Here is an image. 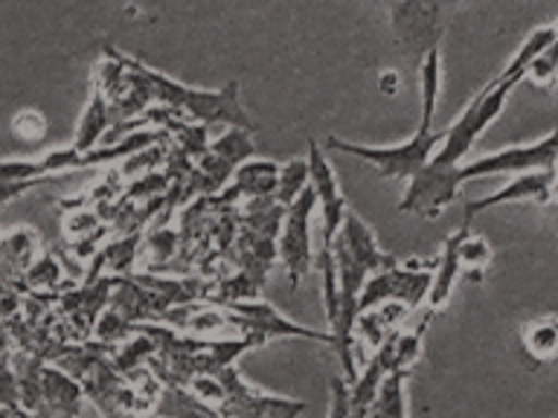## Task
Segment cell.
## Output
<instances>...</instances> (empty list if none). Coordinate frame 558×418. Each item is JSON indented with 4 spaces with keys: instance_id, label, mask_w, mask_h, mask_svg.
Wrapping results in <instances>:
<instances>
[{
    "instance_id": "obj_23",
    "label": "cell",
    "mask_w": 558,
    "mask_h": 418,
    "mask_svg": "<svg viewBox=\"0 0 558 418\" xmlns=\"http://www.w3.org/2000/svg\"><path fill=\"white\" fill-rule=\"evenodd\" d=\"M521 343L526 355L538 364H549L558 357V317H538L521 329Z\"/></svg>"
},
{
    "instance_id": "obj_27",
    "label": "cell",
    "mask_w": 558,
    "mask_h": 418,
    "mask_svg": "<svg viewBox=\"0 0 558 418\" xmlns=\"http://www.w3.org/2000/svg\"><path fill=\"white\" fill-rule=\"evenodd\" d=\"M140 247V233H129L111 242L105 250H99L105 268L111 270V276H129V270L134 268V259H137Z\"/></svg>"
},
{
    "instance_id": "obj_6",
    "label": "cell",
    "mask_w": 558,
    "mask_h": 418,
    "mask_svg": "<svg viewBox=\"0 0 558 418\" xmlns=\"http://www.w3.org/2000/svg\"><path fill=\"white\" fill-rule=\"evenodd\" d=\"M227 325H235L242 329V337H256L259 346H265L268 340L274 337H303L314 340V343H323V346L335 348V337L331 331H314L308 325H300V322H291L288 317L274 308L265 299H242V303L225 305Z\"/></svg>"
},
{
    "instance_id": "obj_5",
    "label": "cell",
    "mask_w": 558,
    "mask_h": 418,
    "mask_svg": "<svg viewBox=\"0 0 558 418\" xmlns=\"http://www.w3.org/2000/svg\"><path fill=\"white\" fill-rule=\"evenodd\" d=\"M434 268L436 261H408V265L378 270L364 282V291L357 296V314L381 303H401L410 311H418L430 294Z\"/></svg>"
},
{
    "instance_id": "obj_26",
    "label": "cell",
    "mask_w": 558,
    "mask_h": 418,
    "mask_svg": "<svg viewBox=\"0 0 558 418\" xmlns=\"http://www.w3.org/2000/svg\"><path fill=\"white\" fill-rule=\"evenodd\" d=\"M305 186H308V160L294 157V160H288V163L279 169V181L274 198H277V204H282V207H291V204L303 195Z\"/></svg>"
},
{
    "instance_id": "obj_21",
    "label": "cell",
    "mask_w": 558,
    "mask_h": 418,
    "mask_svg": "<svg viewBox=\"0 0 558 418\" xmlns=\"http://www.w3.org/2000/svg\"><path fill=\"white\" fill-rule=\"evenodd\" d=\"M553 41H556V26H538L535 33L526 35V41L518 47L512 61L500 70V76L497 78H500V82H509L512 87H518L523 82V76H526V67H530L532 61L538 59L541 52L547 50Z\"/></svg>"
},
{
    "instance_id": "obj_11",
    "label": "cell",
    "mask_w": 558,
    "mask_h": 418,
    "mask_svg": "<svg viewBox=\"0 0 558 418\" xmlns=\"http://www.w3.org/2000/svg\"><path fill=\"white\" fill-rule=\"evenodd\" d=\"M308 183H312L314 195H317V207L323 212V244L320 247H331L335 235H338L343 216H347L349 200L340 189L335 169L326 160V151L317 139H308Z\"/></svg>"
},
{
    "instance_id": "obj_32",
    "label": "cell",
    "mask_w": 558,
    "mask_h": 418,
    "mask_svg": "<svg viewBox=\"0 0 558 418\" xmlns=\"http://www.w3.org/2000/svg\"><path fill=\"white\" fill-rule=\"evenodd\" d=\"M21 308H24V291L0 279V322L15 320Z\"/></svg>"
},
{
    "instance_id": "obj_7",
    "label": "cell",
    "mask_w": 558,
    "mask_h": 418,
    "mask_svg": "<svg viewBox=\"0 0 558 418\" xmlns=\"http://www.w3.org/2000/svg\"><path fill=\"white\" fill-rule=\"evenodd\" d=\"M216 378L225 386V401L218 404V413L227 418H300L305 413V401L279 398L256 390L235 366H225Z\"/></svg>"
},
{
    "instance_id": "obj_14",
    "label": "cell",
    "mask_w": 558,
    "mask_h": 418,
    "mask_svg": "<svg viewBox=\"0 0 558 418\" xmlns=\"http://www.w3.org/2000/svg\"><path fill=\"white\" fill-rule=\"evenodd\" d=\"M279 181V165L274 160H251V163H242L233 172V186L230 189H221L218 195L227 200V204H235L239 198H274Z\"/></svg>"
},
{
    "instance_id": "obj_30",
    "label": "cell",
    "mask_w": 558,
    "mask_h": 418,
    "mask_svg": "<svg viewBox=\"0 0 558 418\" xmlns=\"http://www.w3.org/2000/svg\"><path fill=\"white\" fill-rule=\"evenodd\" d=\"M148 247L155 253V268H163L166 261L172 259L174 253H178V247H181V235L172 233V230H163V226H157V230H151V235H148Z\"/></svg>"
},
{
    "instance_id": "obj_33",
    "label": "cell",
    "mask_w": 558,
    "mask_h": 418,
    "mask_svg": "<svg viewBox=\"0 0 558 418\" xmlns=\"http://www.w3.org/2000/svg\"><path fill=\"white\" fill-rule=\"evenodd\" d=\"M0 407H21V390L9 360H0Z\"/></svg>"
},
{
    "instance_id": "obj_35",
    "label": "cell",
    "mask_w": 558,
    "mask_h": 418,
    "mask_svg": "<svg viewBox=\"0 0 558 418\" xmlns=\"http://www.w3.org/2000/svg\"><path fill=\"white\" fill-rule=\"evenodd\" d=\"M378 90H381L384 96H396V90H399V73H396V70L381 73V78H378Z\"/></svg>"
},
{
    "instance_id": "obj_17",
    "label": "cell",
    "mask_w": 558,
    "mask_h": 418,
    "mask_svg": "<svg viewBox=\"0 0 558 418\" xmlns=\"http://www.w3.org/2000/svg\"><path fill=\"white\" fill-rule=\"evenodd\" d=\"M41 398V407H47L50 413H56V416H78V407H82L85 392H82V383H78L76 378H70L64 369L44 364Z\"/></svg>"
},
{
    "instance_id": "obj_24",
    "label": "cell",
    "mask_w": 558,
    "mask_h": 418,
    "mask_svg": "<svg viewBox=\"0 0 558 418\" xmlns=\"http://www.w3.org/2000/svg\"><path fill=\"white\" fill-rule=\"evenodd\" d=\"M64 270H61L59 256L52 253H44V256H35V261L26 268L24 282H21V291L29 294V291H47V294H61L64 291Z\"/></svg>"
},
{
    "instance_id": "obj_37",
    "label": "cell",
    "mask_w": 558,
    "mask_h": 418,
    "mask_svg": "<svg viewBox=\"0 0 558 418\" xmlns=\"http://www.w3.org/2000/svg\"><path fill=\"white\" fill-rule=\"evenodd\" d=\"M0 418H33V413L24 407H0Z\"/></svg>"
},
{
    "instance_id": "obj_22",
    "label": "cell",
    "mask_w": 558,
    "mask_h": 418,
    "mask_svg": "<svg viewBox=\"0 0 558 418\" xmlns=\"http://www.w3.org/2000/svg\"><path fill=\"white\" fill-rule=\"evenodd\" d=\"M410 381V372H387L381 386L375 392V401L366 418H408V395L404 386Z\"/></svg>"
},
{
    "instance_id": "obj_28",
    "label": "cell",
    "mask_w": 558,
    "mask_h": 418,
    "mask_svg": "<svg viewBox=\"0 0 558 418\" xmlns=\"http://www.w3.org/2000/svg\"><path fill=\"white\" fill-rule=\"evenodd\" d=\"M460 261L462 273H469L471 282H483V273L492 265V247H488L486 238L469 233L460 244Z\"/></svg>"
},
{
    "instance_id": "obj_36",
    "label": "cell",
    "mask_w": 558,
    "mask_h": 418,
    "mask_svg": "<svg viewBox=\"0 0 558 418\" xmlns=\"http://www.w3.org/2000/svg\"><path fill=\"white\" fill-rule=\"evenodd\" d=\"M12 331H9V322H0V360H9L12 357Z\"/></svg>"
},
{
    "instance_id": "obj_29",
    "label": "cell",
    "mask_w": 558,
    "mask_h": 418,
    "mask_svg": "<svg viewBox=\"0 0 558 418\" xmlns=\"http://www.w3.org/2000/svg\"><path fill=\"white\" fill-rule=\"evenodd\" d=\"M526 82L541 90H553L558 82V38L526 67Z\"/></svg>"
},
{
    "instance_id": "obj_12",
    "label": "cell",
    "mask_w": 558,
    "mask_h": 418,
    "mask_svg": "<svg viewBox=\"0 0 558 418\" xmlns=\"http://www.w3.org/2000/svg\"><path fill=\"white\" fill-rule=\"evenodd\" d=\"M553 183H556V172H523L518 174L512 183H506L497 192L486 195V198L469 200L465 204V221L462 224H471L480 212H486V209H495L500 204H512V200H538V204H547L549 195H553Z\"/></svg>"
},
{
    "instance_id": "obj_13",
    "label": "cell",
    "mask_w": 558,
    "mask_h": 418,
    "mask_svg": "<svg viewBox=\"0 0 558 418\" xmlns=\"http://www.w3.org/2000/svg\"><path fill=\"white\" fill-rule=\"evenodd\" d=\"M471 233V224H462L460 230H453L448 238L442 242V253H439V259H436L434 268V282H430V294L425 299V311L427 317H436V314L442 311L448 299L453 294V285L460 282L462 276V261H460V244L462 238Z\"/></svg>"
},
{
    "instance_id": "obj_4",
    "label": "cell",
    "mask_w": 558,
    "mask_h": 418,
    "mask_svg": "<svg viewBox=\"0 0 558 418\" xmlns=\"http://www.w3.org/2000/svg\"><path fill=\"white\" fill-rule=\"evenodd\" d=\"M460 0H399L392 3V35L413 61H422L430 50H439L448 17Z\"/></svg>"
},
{
    "instance_id": "obj_31",
    "label": "cell",
    "mask_w": 558,
    "mask_h": 418,
    "mask_svg": "<svg viewBox=\"0 0 558 418\" xmlns=\"http://www.w3.org/2000/svg\"><path fill=\"white\" fill-rule=\"evenodd\" d=\"M12 134L21 139H41L47 134V120L38 111H17L12 116Z\"/></svg>"
},
{
    "instance_id": "obj_9",
    "label": "cell",
    "mask_w": 558,
    "mask_h": 418,
    "mask_svg": "<svg viewBox=\"0 0 558 418\" xmlns=\"http://www.w3.org/2000/svg\"><path fill=\"white\" fill-rule=\"evenodd\" d=\"M558 163V131L549 137L532 143V146L500 148L495 155L477 157L471 163H460V181H477L492 174H523V172H556Z\"/></svg>"
},
{
    "instance_id": "obj_38",
    "label": "cell",
    "mask_w": 558,
    "mask_h": 418,
    "mask_svg": "<svg viewBox=\"0 0 558 418\" xmlns=\"http://www.w3.org/2000/svg\"><path fill=\"white\" fill-rule=\"evenodd\" d=\"M553 26H556V38H558V24H553Z\"/></svg>"
},
{
    "instance_id": "obj_8",
    "label": "cell",
    "mask_w": 558,
    "mask_h": 418,
    "mask_svg": "<svg viewBox=\"0 0 558 418\" xmlns=\"http://www.w3.org/2000/svg\"><path fill=\"white\" fill-rule=\"evenodd\" d=\"M317 209V195H314L312 183L305 186L303 195L286 207V216H282V226H279V242H277V256L282 261V268L288 270V279H291V291H296L300 279L312 270V233H308V224H312V212Z\"/></svg>"
},
{
    "instance_id": "obj_34",
    "label": "cell",
    "mask_w": 558,
    "mask_h": 418,
    "mask_svg": "<svg viewBox=\"0 0 558 418\" xmlns=\"http://www.w3.org/2000/svg\"><path fill=\"white\" fill-rule=\"evenodd\" d=\"M96 221H99V212L94 209H82V212H73L68 221V233L70 235H90L94 233Z\"/></svg>"
},
{
    "instance_id": "obj_15",
    "label": "cell",
    "mask_w": 558,
    "mask_h": 418,
    "mask_svg": "<svg viewBox=\"0 0 558 418\" xmlns=\"http://www.w3.org/2000/svg\"><path fill=\"white\" fill-rule=\"evenodd\" d=\"M148 418H227L213 404L198 398L190 386L181 383H163L155 407L148 409Z\"/></svg>"
},
{
    "instance_id": "obj_25",
    "label": "cell",
    "mask_w": 558,
    "mask_h": 418,
    "mask_svg": "<svg viewBox=\"0 0 558 418\" xmlns=\"http://www.w3.org/2000/svg\"><path fill=\"white\" fill-rule=\"evenodd\" d=\"M430 320L434 317L422 314L416 329L396 331V337H392V372H410L418 364V357H422V340H425V331L430 325Z\"/></svg>"
},
{
    "instance_id": "obj_16",
    "label": "cell",
    "mask_w": 558,
    "mask_h": 418,
    "mask_svg": "<svg viewBox=\"0 0 558 418\" xmlns=\"http://www.w3.org/2000/svg\"><path fill=\"white\" fill-rule=\"evenodd\" d=\"M35 253H38V235L29 226L0 235V279L21 287V279L35 261Z\"/></svg>"
},
{
    "instance_id": "obj_19",
    "label": "cell",
    "mask_w": 558,
    "mask_h": 418,
    "mask_svg": "<svg viewBox=\"0 0 558 418\" xmlns=\"http://www.w3.org/2000/svg\"><path fill=\"white\" fill-rule=\"evenodd\" d=\"M410 314L408 305L401 303H381L375 308H366V311L357 314V325L355 329L364 334V340L373 348H378L387 337H392L399 325L404 322V317Z\"/></svg>"
},
{
    "instance_id": "obj_1",
    "label": "cell",
    "mask_w": 558,
    "mask_h": 418,
    "mask_svg": "<svg viewBox=\"0 0 558 418\" xmlns=\"http://www.w3.org/2000/svg\"><path fill=\"white\" fill-rule=\"evenodd\" d=\"M96 87L108 96L113 122L134 120L151 102L174 108V111L190 113V120L198 125H230V128L259 131V125L244 111L242 96H239V82H227L221 90H201V87H186L174 78L157 73V70L140 64L125 52H117L113 47H105V64L99 67Z\"/></svg>"
},
{
    "instance_id": "obj_10",
    "label": "cell",
    "mask_w": 558,
    "mask_h": 418,
    "mask_svg": "<svg viewBox=\"0 0 558 418\" xmlns=\"http://www.w3.org/2000/svg\"><path fill=\"white\" fill-rule=\"evenodd\" d=\"M460 165L442 169L427 160V165L418 174L408 181V189L399 200L401 216H418V218H436L445 207H451L453 200L460 198Z\"/></svg>"
},
{
    "instance_id": "obj_18",
    "label": "cell",
    "mask_w": 558,
    "mask_h": 418,
    "mask_svg": "<svg viewBox=\"0 0 558 418\" xmlns=\"http://www.w3.org/2000/svg\"><path fill=\"white\" fill-rule=\"evenodd\" d=\"M113 125L111 116V104H108V96L94 87V94L87 99L85 111H82V120H78L76 137H73V148H76L78 155H85V151H94L102 137L108 134V128Z\"/></svg>"
},
{
    "instance_id": "obj_3",
    "label": "cell",
    "mask_w": 558,
    "mask_h": 418,
    "mask_svg": "<svg viewBox=\"0 0 558 418\" xmlns=\"http://www.w3.org/2000/svg\"><path fill=\"white\" fill-rule=\"evenodd\" d=\"M509 94H512V85H509V82L492 78V82L471 99L460 120L442 131V143L436 146L430 163L442 165V169L460 165L462 160H465V155L471 151V146H474V139L500 116Z\"/></svg>"
},
{
    "instance_id": "obj_2",
    "label": "cell",
    "mask_w": 558,
    "mask_h": 418,
    "mask_svg": "<svg viewBox=\"0 0 558 418\" xmlns=\"http://www.w3.org/2000/svg\"><path fill=\"white\" fill-rule=\"evenodd\" d=\"M439 143H442V131L418 128L408 143H399V146H361L349 139L326 137V151H340V155L364 160L384 181H410L413 174L425 169Z\"/></svg>"
},
{
    "instance_id": "obj_20",
    "label": "cell",
    "mask_w": 558,
    "mask_h": 418,
    "mask_svg": "<svg viewBox=\"0 0 558 418\" xmlns=\"http://www.w3.org/2000/svg\"><path fill=\"white\" fill-rule=\"evenodd\" d=\"M442 94V52L430 50L418 61V96H422V122L418 128H434L436 108Z\"/></svg>"
}]
</instances>
